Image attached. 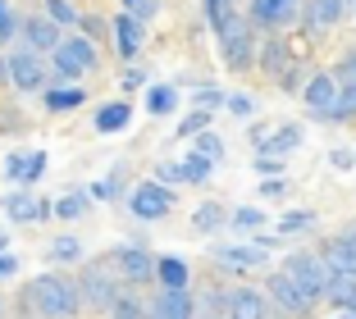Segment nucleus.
Returning a JSON list of instances; mask_svg holds the SVG:
<instances>
[{"label":"nucleus","mask_w":356,"mask_h":319,"mask_svg":"<svg viewBox=\"0 0 356 319\" xmlns=\"http://www.w3.org/2000/svg\"><path fill=\"white\" fill-rule=\"evenodd\" d=\"M19 310L32 315V319H74L78 310H83V292H78V283L69 274L51 269V274H37L28 288H23Z\"/></svg>","instance_id":"1"},{"label":"nucleus","mask_w":356,"mask_h":319,"mask_svg":"<svg viewBox=\"0 0 356 319\" xmlns=\"http://www.w3.org/2000/svg\"><path fill=\"white\" fill-rule=\"evenodd\" d=\"M215 37H220V60L233 73H247L252 64H261V37H256V23L247 14H233Z\"/></svg>","instance_id":"2"},{"label":"nucleus","mask_w":356,"mask_h":319,"mask_svg":"<svg viewBox=\"0 0 356 319\" xmlns=\"http://www.w3.org/2000/svg\"><path fill=\"white\" fill-rule=\"evenodd\" d=\"M78 292H83V306H87V310H105V315H110V310H115V301L124 297L115 260H110V256L87 260L83 274H78Z\"/></svg>","instance_id":"3"},{"label":"nucleus","mask_w":356,"mask_h":319,"mask_svg":"<svg viewBox=\"0 0 356 319\" xmlns=\"http://www.w3.org/2000/svg\"><path fill=\"white\" fill-rule=\"evenodd\" d=\"M51 69H55V83H78V78L101 69V55H96V46L87 42V37H64L60 51L51 55Z\"/></svg>","instance_id":"4"},{"label":"nucleus","mask_w":356,"mask_h":319,"mask_svg":"<svg viewBox=\"0 0 356 319\" xmlns=\"http://www.w3.org/2000/svg\"><path fill=\"white\" fill-rule=\"evenodd\" d=\"M283 274L293 278L311 301H325V292H329V265L315 256V251H293V256H283Z\"/></svg>","instance_id":"5"},{"label":"nucleus","mask_w":356,"mask_h":319,"mask_svg":"<svg viewBox=\"0 0 356 319\" xmlns=\"http://www.w3.org/2000/svg\"><path fill=\"white\" fill-rule=\"evenodd\" d=\"M247 19L274 37V32L293 28L297 19H306V0H247Z\"/></svg>","instance_id":"6"},{"label":"nucleus","mask_w":356,"mask_h":319,"mask_svg":"<svg viewBox=\"0 0 356 319\" xmlns=\"http://www.w3.org/2000/svg\"><path fill=\"white\" fill-rule=\"evenodd\" d=\"M0 210L10 215V224H42L55 215V201H42L32 187H14V192L0 196Z\"/></svg>","instance_id":"7"},{"label":"nucleus","mask_w":356,"mask_h":319,"mask_svg":"<svg viewBox=\"0 0 356 319\" xmlns=\"http://www.w3.org/2000/svg\"><path fill=\"white\" fill-rule=\"evenodd\" d=\"M128 206H133V215L142 219V224H156V219H165L169 210H174V187H165V183H137L133 187V196H128Z\"/></svg>","instance_id":"8"},{"label":"nucleus","mask_w":356,"mask_h":319,"mask_svg":"<svg viewBox=\"0 0 356 319\" xmlns=\"http://www.w3.org/2000/svg\"><path fill=\"white\" fill-rule=\"evenodd\" d=\"M210 260H215L224 274H252V269H265V260H270V247H261V242L215 247V251H210Z\"/></svg>","instance_id":"9"},{"label":"nucleus","mask_w":356,"mask_h":319,"mask_svg":"<svg viewBox=\"0 0 356 319\" xmlns=\"http://www.w3.org/2000/svg\"><path fill=\"white\" fill-rule=\"evenodd\" d=\"M265 297H270V306H279L283 315H293V319L311 315V306H315V301L306 297V292L297 288V283H293L288 274H283V269H279V274H270V278H265Z\"/></svg>","instance_id":"10"},{"label":"nucleus","mask_w":356,"mask_h":319,"mask_svg":"<svg viewBox=\"0 0 356 319\" xmlns=\"http://www.w3.org/2000/svg\"><path fill=\"white\" fill-rule=\"evenodd\" d=\"M55 78H46V64L42 55H32V51H14L10 55V87L14 92H46Z\"/></svg>","instance_id":"11"},{"label":"nucleus","mask_w":356,"mask_h":319,"mask_svg":"<svg viewBox=\"0 0 356 319\" xmlns=\"http://www.w3.org/2000/svg\"><path fill=\"white\" fill-rule=\"evenodd\" d=\"M19 37H23V46H28L32 55H55V51H60V42H64V28H60V23H51L46 14H28Z\"/></svg>","instance_id":"12"},{"label":"nucleus","mask_w":356,"mask_h":319,"mask_svg":"<svg viewBox=\"0 0 356 319\" xmlns=\"http://www.w3.org/2000/svg\"><path fill=\"white\" fill-rule=\"evenodd\" d=\"M338 78H334V69H320V73H311L306 78V92H302V101L311 105V114L315 119H329L334 114V105H338Z\"/></svg>","instance_id":"13"},{"label":"nucleus","mask_w":356,"mask_h":319,"mask_svg":"<svg viewBox=\"0 0 356 319\" xmlns=\"http://www.w3.org/2000/svg\"><path fill=\"white\" fill-rule=\"evenodd\" d=\"M110 32H115V42H110V46H115V55L124 64H133L137 55H142V42H147V23H137L133 14L119 10L115 19H110Z\"/></svg>","instance_id":"14"},{"label":"nucleus","mask_w":356,"mask_h":319,"mask_svg":"<svg viewBox=\"0 0 356 319\" xmlns=\"http://www.w3.org/2000/svg\"><path fill=\"white\" fill-rule=\"evenodd\" d=\"M147 306L151 319H197V297L188 288H160Z\"/></svg>","instance_id":"15"},{"label":"nucleus","mask_w":356,"mask_h":319,"mask_svg":"<svg viewBox=\"0 0 356 319\" xmlns=\"http://www.w3.org/2000/svg\"><path fill=\"white\" fill-rule=\"evenodd\" d=\"M110 260H115V269H119L124 283H151V278H156V256L142 251V247H119Z\"/></svg>","instance_id":"16"},{"label":"nucleus","mask_w":356,"mask_h":319,"mask_svg":"<svg viewBox=\"0 0 356 319\" xmlns=\"http://www.w3.org/2000/svg\"><path fill=\"white\" fill-rule=\"evenodd\" d=\"M265 310H270V297L256 288L224 292V319H265Z\"/></svg>","instance_id":"17"},{"label":"nucleus","mask_w":356,"mask_h":319,"mask_svg":"<svg viewBox=\"0 0 356 319\" xmlns=\"http://www.w3.org/2000/svg\"><path fill=\"white\" fill-rule=\"evenodd\" d=\"M320 260L329 265V274H356V233L352 228L329 237L325 247H320Z\"/></svg>","instance_id":"18"},{"label":"nucleus","mask_w":356,"mask_h":319,"mask_svg":"<svg viewBox=\"0 0 356 319\" xmlns=\"http://www.w3.org/2000/svg\"><path fill=\"white\" fill-rule=\"evenodd\" d=\"M42 174H46V151H32V155L10 151L5 155V178H10L14 187H32Z\"/></svg>","instance_id":"19"},{"label":"nucleus","mask_w":356,"mask_h":319,"mask_svg":"<svg viewBox=\"0 0 356 319\" xmlns=\"http://www.w3.org/2000/svg\"><path fill=\"white\" fill-rule=\"evenodd\" d=\"M261 69H265V78H274V83H283V78L293 73V46L283 42L279 32L261 42Z\"/></svg>","instance_id":"20"},{"label":"nucleus","mask_w":356,"mask_h":319,"mask_svg":"<svg viewBox=\"0 0 356 319\" xmlns=\"http://www.w3.org/2000/svg\"><path fill=\"white\" fill-rule=\"evenodd\" d=\"M302 142H306V128H302V124H283V128H274V133L261 142V155H270V160H283V155L302 151Z\"/></svg>","instance_id":"21"},{"label":"nucleus","mask_w":356,"mask_h":319,"mask_svg":"<svg viewBox=\"0 0 356 319\" xmlns=\"http://www.w3.org/2000/svg\"><path fill=\"white\" fill-rule=\"evenodd\" d=\"M347 19V0H306V28L325 32Z\"/></svg>","instance_id":"22"},{"label":"nucleus","mask_w":356,"mask_h":319,"mask_svg":"<svg viewBox=\"0 0 356 319\" xmlns=\"http://www.w3.org/2000/svg\"><path fill=\"white\" fill-rule=\"evenodd\" d=\"M156 283L160 288H188L192 283V269L183 256H156Z\"/></svg>","instance_id":"23"},{"label":"nucleus","mask_w":356,"mask_h":319,"mask_svg":"<svg viewBox=\"0 0 356 319\" xmlns=\"http://www.w3.org/2000/svg\"><path fill=\"white\" fill-rule=\"evenodd\" d=\"M133 124V105L128 101H110L96 110V133H124Z\"/></svg>","instance_id":"24"},{"label":"nucleus","mask_w":356,"mask_h":319,"mask_svg":"<svg viewBox=\"0 0 356 319\" xmlns=\"http://www.w3.org/2000/svg\"><path fill=\"white\" fill-rule=\"evenodd\" d=\"M229 215H233V210H224L220 201H206V206L192 210V228H197L201 237H210V233H220V228L229 224Z\"/></svg>","instance_id":"25"},{"label":"nucleus","mask_w":356,"mask_h":319,"mask_svg":"<svg viewBox=\"0 0 356 319\" xmlns=\"http://www.w3.org/2000/svg\"><path fill=\"white\" fill-rule=\"evenodd\" d=\"M325 301L338 306V310H356V274H329Z\"/></svg>","instance_id":"26"},{"label":"nucleus","mask_w":356,"mask_h":319,"mask_svg":"<svg viewBox=\"0 0 356 319\" xmlns=\"http://www.w3.org/2000/svg\"><path fill=\"white\" fill-rule=\"evenodd\" d=\"M46 110L51 114H64V110H78L87 101V87H46Z\"/></svg>","instance_id":"27"},{"label":"nucleus","mask_w":356,"mask_h":319,"mask_svg":"<svg viewBox=\"0 0 356 319\" xmlns=\"http://www.w3.org/2000/svg\"><path fill=\"white\" fill-rule=\"evenodd\" d=\"M87 210H92V192H83V187L55 201V219H64V224H74V219H78V215H87Z\"/></svg>","instance_id":"28"},{"label":"nucleus","mask_w":356,"mask_h":319,"mask_svg":"<svg viewBox=\"0 0 356 319\" xmlns=\"http://www.w3.org/2000/svg\"><path fill=\"white\" fill-rule=\"evenodd\" d=\"M265 224H270V219H265V210H256V206H238L229 215V228H238V233H247V237H261Z\"/></svg>","instance_id":"29"},{"label":"nucleus","mask_w":356,"mask_h":319,"mask_svg":"<svg viewBox=\"0 0 356 319\" xmlns=\"http://www.w3.org/2000/svg\"><path fill=\"white\" fill-rule=\"evenodd\" d=\"M210 119H215V110H197V105H192V114H183V119H178L174 133H178V137H192V142H197L201 133H210Z\"/></svg>","instance_id":"30"},{"label":"nucleus","mask_w":356,"mask_h":319,"mask_svg":"<svg viewBox=\"0 0 356 319\" xmlns=\"http://www.w3.org/2000/svg\"><path fill=\"white\" fill-rule=\"evenodd\" d=\"M46 260H55V265H78V260H83V242H78V237H55Z\"/></svg>","instance_id":"31"},{"label":"nucleus","mask_w":356,"mask_h":319,"mask_svg":"<svg viewBox=\"0 0 356 319\" xmlns=\"http://www.w3.org/2000/svg\"><path fill=\"white\" fill-rule=\"evenodd\" d=\"M311 224H315V210H288V215L274 224V233H279V237H297V233H306Z\"/></svg>","instance_id":"32"},{"label":"nucleus","mask_w":356,"mask_h":319,"mask_svg":"<svg viewBox=\"0 0 356 319\" xmlns=\"http://www.w3.org/2000/svg\"><path fill=\"white\" fill-rule=\"evenodd\" d=\"M110 319H151V306L142 297H133V292H124L115 301V310H110Z\"/></svg>","instance_id":"33"},{"label":"nucleus","mask_w":356,"mask_h":319,"mask_svg":"<svg viewBox=\"0 0 356 319\" xmlns=\"http://www.w3.org/2000/svg\"><path fill=\"white\" fill-rule=\"evenodd\" d=\"M174 105H178V87H169V83L147 87V110H151V114H169Z\"/></svg>","instance_id":"34"},{"label":"nucleus","mask_w":356,"mask_h":319,"mask_svg":"<svg viewBox=\"0 0 356 319\" xmlns=\"http://www.w3.org/2000/svg\"><path fill=\"white\" fill-rule=\"evenodd\" d=\"M192 151H197L201 160H210V165H220L224 160V137L220 133H201L197 142H192Z\"/></svg>","instance_id":"35"},{"label":"nucleus","mask_w":356,"mask_h":319,"mask_svg":"<svg viewBox=\"0 0 356 319\" xmlns=\"http://www.w3.org/2000/svg\"><path fill=\"white\" fill-rule=\"evenodd\" d=\"M352 119H356V87H343V92H338L334 114H329L325 124H352Z\"/></svg>","instance_id":"36"},{"label":"nucleus","mask_w":356,"mask_h":319,"mask_svg":"<svg viewBox=\"0 0 356 319\" xmlns=\"http://www.w3.org/2000/svg\"><path fill=\"white\" fill-rule=\"evenodd\" d=\"M46 19L51 23H60V28H74L83 14L74 10V0H46Z\"/></svg>","instance_id":"37"},{"label":"nucleus","mask_w":356,"mask_h":319,"mask_svg":"<svg viewBox=\"0 0 356 319\" xmlns=\"http://www.w3.org/2000/svg\"><path fill=\"white\" fill-rule=\"evenodd\" d=\"M233 14H238V0H206V23H210L215 32H220L224 23L233 19Z\"/></svg>","instance_id":"38"},{"label":"nucleus","mask_w":356,"mask_h":319,"mask_svg":"<svg viewBox=\"0 0 356 319\" xmlns=\"http://www.w3.org/2000/svg\"><path fill=\"white\" fill-rule=\"evenodd\" d=\"M78 28H83V37L87 42H115V32H110V23L105 19H96V14H83V19H78Z\"/></svg>","instance_id":"39"},{"label":"nucleus","mask_w":356,"mask_h":319,"mask_svg":"<svg viewBox=\"0 0 356 319\" xmlns=\"http://www.w3.org/2000/svg\"><path fill=\"white\" fill-rule=\"evenodd\" d=\"M210 169H215V165H210V160H201V155L197 151H188V160H183V183H206V178H210Z\"/></svg>","instance_id":"40"},{"label":"nucleus","mask_w":356,"mask_h":319,"mask_svg":"<svg viewBox=\"0 0 356 319\" xmlns=\"http://www.w3.org/2000/svg\"><path fill=\"white\" fill-rule=\"evenodd\" d=\"M334 78H338V87H356V46H347V51L338 55Z\"/></svg>","instance_id":"41"},{"label":"nucleus","mask_w":356,"mask_h":319,"mask_svg":"<svg viewBox=\"0 0 356 319\" xmlns=\"http://www.w3.org/2000/svg\"><path fill=\"white\" fill-rule=\"evenodd\" d=\"M192 101H197V110H220V105H229V92H220V87L201 83L197 92H192Z\"/></svg>","instance_id":"42"},{"label":"nucleus","mask_w":356,"mask_h":319,"mask_svg":"<svg viewBox=\"0 0 356 319\" xmlns=\"http://www.w3.org/2000/svg\"><path fill=\"white\" fill-rule=\"evenodd\" d=\"M119 5H124V14H133L137 23H147V19L160 14V0H119Z\"/></svg>","instance_id":"43"},{"label":"nucleus","mask_w":356,"mask_h":319,"mask_svg":"<svg viewBox=\"0 0 356 319\" xmlns=\"http://www.w3.org/2000/svg\"><path fill=\"white\" fill-rule=\"evenodd\" d=\"M119 183H124V169L110 178H101V183H92V201H115L119 196Z\"/></svg>","instance_id":"44"},{"label":"nucleus","mask_w":356,"mask_h":319,"mask_svg":"<svg viewBox=\"0 0 356 319\" xmlns=\"http://www.w3.org/2000/svg\"><path fill=\"white\" fill-rule=\"evenodd\" d=\"M14 32H23V19L0 0V42H14Z\"/></svg>","instance_id":"45"},{"label":"nucleus","mask_w":356,"mask_h":319,"mask_svg":"<svg viewBox=\"0 0 356 319\" xmlns=\"http://www.w3.org/2000/svg\"><path fill=\"white\" fill-rule=\"evenodd\" d=\"M224 110H229V114H238V119H252L256 101H252V96H242V92H233V96H229V105H224Z\"/></svg>","instance_id":"46"},{"label":"nucleus","mask_w":356,"mask_h":319,"mask_svg":"<svg viewBox=\"0 0 356 319\" xmlns=\"http://www.w3.org/2000/svg\"><path fill=\"white\" fill-rule=\"evenodd\" d=\"M252 169H256L261 178H283V174H279V169H283V160H270V155H256V160H252Z\"/></svg>","instance_id":"47"},{"label":"nucleus","mask_w":356,"mask_h":319,"mask_svg":"<svg viewBox=\"0 0 356 319\" xmlns=\"http://www.w3.org/2000/svg\"><path fill=\"white\" fill-rule=\"evenodd\" d=\"M156 183H165V187H174V183H183V165H156Z\"/></svg>","instance_id":"48"},{"label":"nucleus","mask_w":356,"mask_h":319,"mask_svg":"<svg viewBox=\"0 0 356 319\" xmlns=\"http://www.w3.org/2000/svg\"><path fill=\"white\" fill-rule=\"evenodd\" d=\"M329 165H334V169H352L356 151H352V146H334V151H329Z\"/></svg>","instance_id":"49"},{"label":"nucleus","mask_w":356,"mask_h":319,"mask_svg":"<svg viewBox=\"0 0 356 319\" xmlns=\"http://www.w3.org/2000/svg\"><path fill=\"white\" fill-rule=\"evenodd\" d=\"M261 196H270V201L288 196V178H261Z\"/></svg>","instance_id":"50"},{"label":"nucleus","mask_w":356,"mask_h":319,"mask_svg":"<svg viewBox=\"0 0 356 319\" xmlns=\"http://www.w3.org/2000/svg\"><path fill=\"white\" fill-rule=\"evenodd\" d=\"M19 274V256H10V251H5V256H0V283H5V278H14Z\"/></svg>","instance_id":"51"},{"label":"nucleus","mask_w":356,"mask_h":319,"mask_svg":"<svg viewBox=\"0 0 356 319\" xmlns=\"http://www.w3.org/2000/svg\"><path fill=\"white\" fill-rule=\"evenodd\" d=\"M142 83H147V73H142V69H133V64H128V69H124V87H128V92H137V87H142Z\"/></svg>","instance_id":"52"},{"label":"nucleus","mask_w":356,"mask_h":319,"mask_svg":"<svg viewBox=\"0 0 356 319\" xmlns=\"http://www.w3.org/2000/svg\"><path fill=\"white\" fill-rule=\"evenodd\" d=\"M10 83V60H0V87Z\"/></svg>","instance_id":"53"},{"label":"nucleus","mask_w":356,"mask_h":319,"mask_svg":"<svg viewBox=\"0 0 356 319\" xmlns=\"http://www.w3.org/2000/svg\"><path fill=\"white\" fill-rule=\"evenodd\" d=\"M347 14H356V0H347Z\"/></svg>","instance_id":"54"},{"label":"nucleus","mask_w":356,"mask_h":319,"mask_svg":"<svg viewBox=\"0 0 356 319\" xmlns=\"http://www.w3.org/2000/svg\"><path fill=\"white\" fill-rule=\"evenodd\" d=\"M0 319H5V301H0Z\"/></svg>","instance_id":"55"}]
</instances>
